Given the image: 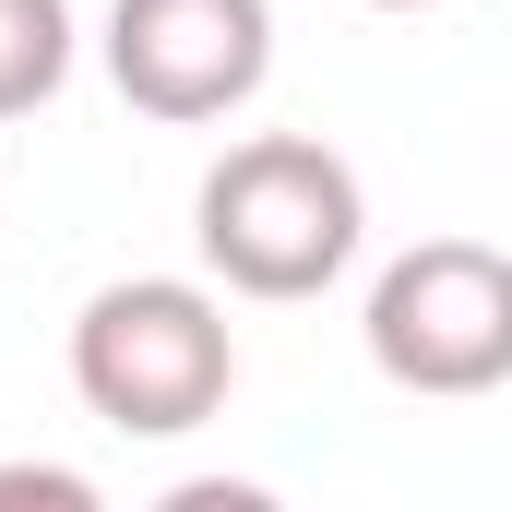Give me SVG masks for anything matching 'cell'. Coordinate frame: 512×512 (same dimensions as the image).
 Returning <instances> with one entry per match:
<instances>
[{
	"label": "cell",
	"mask_w": 512,
	"mask_h": 512,
	"mask_svg": "<svg viewBox=\"0 0 512 512\" xmlns=\"http://www.w3.org/2000/svg\"><path fill=\"white\" fill-rule=\"evenodd\" d=\"M191 239L203 262L239 286V298H322L358 239H370V203H358V167L310 131H251L203 167L191 191Z\"/></svg>",
	"instance_id": "1"
},
{
	"label": "cell",
	"mask_w": 512,
	"mask_h": 512,
	"mask_svg": "<svg viewBox=\"0 0 512 512\" xmlns=\"http://www.w3.org/2000/svg\"><path fill=\"white\" fill-rule=\"evenodd\" d=\"M239 382V334L215 310V286L191 274H120L84 298L72 322V393L120 429V441H179L203 429Z\"/></svg>",
	"instance_id": "2"
},
{
	"label": "cell",
	"mask_w": 512,
	"mask_h": 512,
	"mask_svg": "<svg viewBox=\"0 0 512 512\" xmlns=\"http://www.w3.org/2000/svg\"><path fill=\"white\" fill-rule=\"evenodd\" d=\"M370 370L405 393H501L512 382V251L489 239H417V251L382 262L370 286Z\"/></svg>",
	"instance_id": "3"
},
{
	"label": "cell",
	"mask_w": 512,
	"mask_h": 512,
	"mask_svg": "<svg viewBox=\"0 0 512 512\" xmlns=\"http://www.w3.org/2000/svg\"><path fill=\"white\" fill-rule=\"evenodd\" d=\"M274 72V0H108V84L143 120H227Z\"/></svg>",
	"instance_id": "4"
},
{
	"label": "cell",
	"mask_w": 512,
	"mask_h": 512,
	"mask_svg": "<svg viewBox=\"0 0 512 512\" xmlns=\"http://www.w3.org/2000/svg\"><path fill=\"white\" fill-rule=\"evenodd\" d=\"M72 84V0H0V120Z\"/></svg>",
	"instance_id": "5"
},
{
	"label": "cell",
	"mask_w": 512,
	"mask_h": 512,
	"mask_svg": "<svg viewBox=\"0 0 512 512\" xmlns=\"http://www.w3.org/2000/svg\"><path fill=\"white\" fill-rule=\"evenodd\" d=\"M36 501V512H96V477H72V465H0V512Z\"/></svg>",
	"instance_id": "6"
},
{
	"label": "cell",
	"mask_w": 512,
	"mask_h": 512,
	"mask_svg": "<svg viewBox=\"0 0 512 512\" xmlns=\"http://www.w3.org/2000/svg\"><path fill=\"white\" fill-rule=\"evenodd\" d=\"M370 12H429V0H370Z\"/></svg>",
	"instance_id": "7"
}]
</instances>
